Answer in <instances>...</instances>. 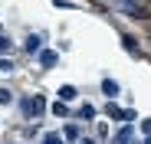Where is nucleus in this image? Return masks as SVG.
<instances>
[{
  "mask_svg": "<svg viewBox=\"0 0 151 144\" xmlns=\"http://www.w3.org/2000/svg\"><path fill=\"white\" fill-rule=\"evenodd\" d=\"M102 92H105V98H115V95H118V82L115 79H105L102 82Z\"/></svg>",
  "mask_w": 151,
  "mask_h": 144,
  "instance_id": "obj_3",
  "label": "nucleus"
},
{
  "mask_svg": "<svg viewBox=\"0 0 151 144\" xmlns=\"http://www.w3.org/2000/svg\"><path fill=\"white\" fill-rule=\"evenodd\" d=\"M125 13H128V16H138V20H145V16H148V10H145V7H138L135 0H132V4H125Z\"/></svg>",
  "mask_w": 151,
  "mask_h": 144,
  "instance_id": "obj_2",
  "label": "nucleus"
},
{
  "mask_svg": "<svg viewBox=\"0 0 151 144\" xmlns=\"http://www.w3.org/2000/svg\"><path fill=\"white\" fill-rule=\"evenodd\" d=\"M10 98H13V95H10L7 88H0V102H10Z\"/></svg>",
  "mask_w": 151,
  "mask_h": 144,
  "instance_id": "obj_9",
  "label": "nucleus"
},
{
  "mask_svg": "<svg viewBox=\"0 0 151 144\" xmlns=\"http://www.w3.org/2000/svg\"><path fill=\"white\" fill-rule=\"evenodd\" d=\"M27 49H40V36H27Z\"/></svg>",
  "mask_w": 151,
  "mask_h": 144,
  "instance_id": "obj_6",
  "label": "nucleus"
},
{
  "mask_svg": "<svg viewBox=\"0 0 151 144\" xmlns=\"http://www.w3.org/2000/svg\"><path fill=\"white\" fill-rule=\"evenodd\" d=\"M79 115H82V118H92V115H95V108H92V105H82V108H79Z\"/></svg>",
  "mask_w": 151,
  "mask_h": 144,
  "instance_id": "obj_7",
  "label": "nucleus"
},
{
  "mask_svg": "<svg viewBox=\"0 0 151 144\" xmlns=\"http://www.w3.org/2000/svg\"><path fill=\"white\" fill-rule=\"evenodd\" d=\"M20 108H23V115H30V118H36V115H43L46 102H43L40 95H36V98H23V102H20Z\"/></svg>",
  "mask_w": 151,
  "mask_h": 144,
  "instance_id": "obj_1",
  "label": "nucleus"
},
{
  "mask_svg": "<svg viewBox=\"0 0 151 144\" xmlns=\"http://www.w3.org/2000/svg\"><path fill=\"white\" fill-rule=\"evenodd\" d=\"M128 141H132V131H128V128L118 131V144H128Z\"/></svg>",
  "mask_w": 151,
  "mask_h": 144,
  "instance_id": "obj_5",
  "label": "nucleus"
},
{
  "mask_svg": "<svg viewBox=\"0 0 151 144\" xmlns=\"http://www.w3.org/2000/svg\"><path fill=\"white\" fill-rule=\"evenodd\" d=\"M40 59H43V66H53V62H56V59H59V56H56V53H49V49H46V53H43V56H40Z\"/></svg>",
  "mask_w": 151,
  "mask_h": 144,
  "instance_id": "obj_4",
  "label": "nucleus"
},
{
  "mask_svg": "<svg viewBox=\"0 0 151 144\" xmlns=\"http://www.w3.org/2000/svg\"><path fill=\"white\" fill-rule=\"evenodd\" d=\"M105 111H109V115H112V118H122V108H118V105H109V108H105Z\"/></svg>",
  "mask_w": 151,
  "mask_h": 144,
  "instance_id": "obj_8",
  "label": "nucleus"
}]
</instances>
